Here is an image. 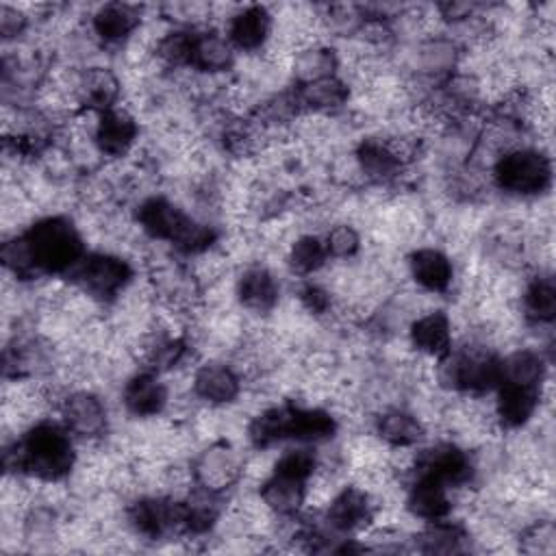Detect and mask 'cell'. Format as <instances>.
<instances>
[{
	"label": "cell",
	"mask_w": 556,
	"mask_h": 556,
	"mask_svg": "<svg viewBox=\"0 0 556 556\" xmlns=\"http://www.w3.org/2000/svg\"><path fill=\"white\" fill-rule=\"evenodd\" d=\"M337 432V419L324 408L304 406H271L256 415L248 426V437L254 447L265 450L282 441L321 443Z\"/></svg>",
	"instance_id": "1"
},
{
	"label": "cell",
	"mask_w": 556,
	"mask_h": 556,
	"mask_svg": "<svg viewBox=\"0 0 556 556\" xmlns=\"http://www.w3.org/2000/svg\"><path fill=\"white\" fill-rule=\"evenodd\" d=\"M24 476L41 482H59L76 465L74 441L61 421H35L20 439Z\"/></svg>",
	"instance_id": "2"
},
{
	"label": "cell",
	"mask_w": 556,
	"mask_h": 556,
	"mask_svg": "<svg viewBox=\"0 0 556 556\" xmlns=\"http://www.w3.org/2000/svg\"><path fill=\"white\" fill-rule=\"evenodd\" d=\"M37 274H70L85 256L78 228L61 215L43 217L24 232Z\"/></svg>",
	"instance_id": "3"
},
{
	"label": "cell",
	"mask_w": 556,
	"mask_h": 556,
	"mask_svg": "<svg viewBox=\"0 0 556 556\" xmlns=\"http://www.w3.org/2000/svg\"><path fill=\"white\" fill-rule=\"evenodd\" d=\"M434 361L437 382L447 391L482 395L500 384V358L486 348H452Z\"/></svg>",
	"instance_id": "4"
},
{
	"label": "cell",
	"mask_w": 556,
	"mask_h": 556,
	"mask_svg": "<svg viewBox=\"0 0 556 556\" xmlns=\"http://www.w3.org/2000/svg\"><path fill=\"white\" fill-rule=\"evenodd\" d=\"M495 185L517 198H534L549 189L552 163L549 156L536 148H508L493 163Z\"/></svg>",
	"instance_id": "5"
},
{
	"label": "cell",
	"mask_w": 556,
	"mask_h": 556,
	"mask_svg": "<svg viewBox=\"0 0 556 556\" xmlns=\"http://www.w3.org/2000/svg\"><path fill=\"white\" fill-rule=\"evenodd\" d=\"M72 282L96 302H111L126 291L132 280V267L126 258L109 252L85 254L70 271Z\"/></svg>",
	"instance_id": "6"
},
{
	"label": "cell",
	"mask_w": 556,
	"mask_h": 556,
	"mask_svg": "<svg viewBox=\"0 0 556 556\" xmlns=\"http://www.w3.org/2000/svg\"><path fill=\"white\" fill-rule=\"evenodd\" d=\"M126 519L137 536L163 539L185 532V502L163 495L139 497L128 506Z\"/></svg>",
	"instance_id": "7"
},
{
	"label": "cell",
	"mask_w": 556,
	"mask_h": 556,
	"mask_svg": "<svg viewBox=\"0 0 556 556\" xmlns=\"http://www.w3.org/2000/svg\"><path fill=\"white\" fill-rule=\"evenodd\" d=\"M410 473L428 476L450 489L465 486L473 478V463L467 450L456 443H434L415 454Z\"/></svg>",
	"instance_id": "8"
},
{
	"label": "cell",
	"mask_w": 556,
	"mask_h": 556,
	"mask_svg": "<svg viewBox=\"0 0 556 556\" xmlns=\"http://www.w3.org/2000/svg\"><path fill=\"white\" fill-rule=\"evenodd\" d=\"M61 415V424L67 432L83 441H96L106 432L109 413L102 400L85 389H76L61 395L56 406Z\"/></svg>",
	"instance_id": "9"
},
{
	"label": "cell",
	"mask_w": 556,
	"mask_h": 556,
	"mask_svg": "<svg viewBox=\"0 0 556 556\" xmlns=\"http://www.w3.org/2000/svg\"><path fill=\"white\" fill-rule=\"evenodd\" d=\"M245 471V463L237 450L226 443H215L198 454L191 465V480L213 493H224L235 486Z\"/></svg>",
	"instance_id": "10"
},
{
	"label": "cell",
	"mask_w": 556,
	"mask_h": 556,
	"mask_svg": "<svg viewBox=\"0 0 556 556\" xmlns=\"http://www.w3.org/2000/svg\"><path fill=\"white\" fill-rule=\"evenodd\" d=\"M139 139L137 117L128 109H109L96 115L93 148L109 159L126 156Z\"/></svg>",
	"instance_id": "11"
},
{
	"label": "cell",
	"mask_w": 556,
	"mask_h": 556,
	"mask_svg": "<svg viewBox=\"0 0 556 556\" xmlns=\"http://www.w3.org/2000/svg\"><path fill=\"white\" fill-rule=\"evenodd\" d=\"M376 515L374 497L361 486H343L337 491L326 508V523L337 534H352L365 530Z\"/></svg>",
	"instance_id": "12"
},
{
	"label": "cell",
	"mask_w": 556,
	"mask_h": 556,
	"mask_svg": "<svg viewBox=\"0 0 556 556\" xmlns=\"http://www.w3.org/2000/svg\"><path fill=\"white\" fill-rule=\"evenodd\" d=\"M191 215H187L178 204L163 195L146 198L137 208V224L139 228L159 241L176 243L182 230L187 228Z\"/></svg>",
	"instance_id": "13"
},
{
	"label": "cell",
	"mask_w": 556,
	"mask_h": 556,
	"mask_svg": "<svg viewBox=\"0 0 556 556\" xmlns=\"http://www.w3.org/2000/svg\"><path fill=\"white\" fill-rule=\"evenodd\" d=\"M193 395L208 406H226L241 393V376L232 365L204 363L191 376Z\"/></svg>",
	"instance_id": "14"
},
{
	"label": "cell",
	"mask_w": 556,
	"mask_h": 556,
	"mask_svg": "<svg viewBox=\"0 0 556 556\" xmlns=\"http://www.w3.org/2000/svg\"><path fill=\"white\" fill-rule=\"evenodd\" d=\"M167 402H169L167 384L152 369L137 371L124 382L122 404L132 417H139V419L156 417L165 410Z\"/></svg>",
	"instance_id": "15"
},
{
	"label": "cell",
	"mask_w": 556,
	"mask_h": 556,
	"mask_svg": "<svg viewBox=\"0 0 556 556\" xmlns=\"http://www.w3.org/2000/svg\"><path fill=\"white\" fill-rule=\"evenodd\" d=\"M274 15L258 4H248L228 15L226 37L241 52H258L271 39Z\"/></svg>",
	"instance_id": "16"
},
{
	"label": "cell",
	"mask_w": 556,
	"mask_h": 556,
	"mask_svg": "<svg viewBox=\"0 0 556 556\" xmlns=\"http://www.w3.org/2000/svg\"><path fill=\"white\" fill-rule=\"evenodd\" d=\"M404 506L415 519L432 523V521L447 519L454 504H452L450 486H445L434 478L413 473V482L408 484Z\"/></svg>",
	"instance_id": "17"
},
{
	"label": "cell",
	"mask_w": 556,
	"mask_h": 556,
	"mask_svg": "<svg viewBox=\"0 0 556 556\" xmlns=\"http://www.w3.org/2000/svg\"><path fill=\"white\" fill-rule=\"evenodd\" d=\"M235 295L245 311L263 315L274 311V306L278 304L280 285L269 267L250 265L239 274L235 282Z\"/></svg>",
	"instance_id": "18"
},
{
	"label": "cell",
	"mask_w": 556,
	"mask_h": 556,
	"mask_svg": "<svg viewBox=\"0 0 556 556\" xmlns=\"http://www.w3.org/2000/svg\"><path fill=\"white\" fill-rule=\"evenodd\" d=\"M119 93H122V83L117 74L109 67H87L76 78L74 98L83 109H87L93 115L115 109Z\"/></svg>",
	"instance_id": "19"
},
{
	"label": "cell",
	"mask_w": 556,
	"mask_h": 556,
	"mask_svg": "<svg viewBox=\"0 0 556 556\" xmlns=\"http://www.w3.org/2000/svg\"><path fill=\"white\" fill-rule=\"evenodd\" d=\"M354 163L369 182H391L404 169V161L397 156L389 139L367 137L354 150Z\"/></svg>",
	"instance_id": "20"
},
{
	"label": "cell",
	"mask_w": 556,
	"mask_h": 556,
	"mask_svg": "<svg viewBox=\"0 0 556 556\" xmlns=\"http://www.w3.org/2000/svg\"><path fill=\"white\" fill-rule=\"evenodd\" d=\"M497 395L493 402V417L504 428L526 426L541 406V389L517 387V384H497Z\"/></svg>",
	"instance_id": "21"
},
{
	"label": "cell",
	"mask_w": 556,
	"mask_h": 556,
	"mask_svg": "<svg viewBox=\"0 0 556 556\" xmlns=\"http://www.w3.org/2000/svg\"><path fill=\"white\" fill-rule=\"evenodd\" d=\"M410 278L430 293H445L454 280V265L439 248H417L408 254Z\"/></svg>",
	"instance_id": "22"
},
{
	"label": "cell",
	"mask_w": 556,
	"mask_h": 556,
	"mask_svg": "<svg viewBox=\"0 0 556 556\" xmlns=\"http://www.w3.org/2000/svg\"><path fill=\"white\" fill-rule=\"evenodd\" d=\"M408 341L417 354L439 358L452 350V321L443 311H428L413 319Z\"/></svg>",
	"instance_id": "23"
},
{
	"label": "cell",
	"mask_w": 556,
	"mask_h": 556,
	"mask_svg": "<svg viewBox=\"0 0 556 556\" xmlns=\"http://www.w3.org/2000/svg\"><path fill=\"white\" fill-rule=\"evenodd\" d=\"M261 504L265 510H269L276 517H295L308 497V484L280 476V473H269L263 478L261 489H258Z\"/></svg>",
	"instance_id": "24"
},
{
	"label": "cell",
	"mask_w": 556,
	"mask_h": 556,
	"mask_svg": "<svg viewBox=\"0 0 556 556\" xmlns=\"http://www.w3.org/2000/svg\"><path fill=\"white\" fill-rule=\"evenodd\" d=\"M141 24V9L124 2H109L91 15V30L104 43H122L132 37Z\"/></svg>",
	"instance_id": "25"
},
{
	"label": "cell",
	"mask_w": 556,
	"mask_h": 556,
	"mask_svg": "<svg viewBox=\"0 0 556 556\" xmlns=\"http://www.w3.org/2000/svg\"><path fill=\"white\" fill-rule=\"evenodd\" d=\"M350 100V87L348 83L337 74L328 78H319L306 85H298L295 89V102L300 111L326 115L343 109Z\"/></svg>",
	"instance_id": "26"
},
{
	"label": "cell",
	"mask_w": 556,
	"mask_h": 556,
	"mask_svg": "<svg viewBox=\"0 0 556 556\" xmlns=\"http://www.w3.org/2000/svg\"><path fill=\"white\" fill-rule=\"evenodd\" d=\"M376 434L389 447H415L426 437L424 421L406 408H387L376 417Z\"/></svg>",
	"instance_id": "27"
},
{
	"label": "cell",
	"mask_w": 556,
	"mask_h": 556,
	"mask_svg": "<svg viewBox=\"0 0 556 556\" xmlns=\"http://www.w3.org/2000/svg\"><path fill=\"white\" fill-rule=\"evenodd\" d=\"M237 56L235 46L226 37V33L219 30H195V41H193V54H191V67L195 72L215 76L232 67Z\"/></svg>",
	"instance_id": "28"
},
{
	"label": "cell",
	"mask_w": 556,
	"mask_h": 556,
	"mask_svg": "<svg viewBox=\"0 0 556 556\" xmlns=\"http://www.w3.org/2000/svg\"><path fill=\"white\" fill-rule=\"evenodd\" d=\"M547 376V361L541 352L519 348L508 356L500 358V384H517L541 389Z\"/></svg>",
	"instance_id": "29"
},
{
	"label": "cell",
	"mask_w": 556,
	"mask_h": 556,
	"mask_svg": "<svg viewBox=\"0 0 556 556\" xmlns=\"http://www.w3.org/2000/svg\"><path fill=\"white\" fill-rule=\"evenodd\" d=\"M337 70H339V54L319 41L308 43L291 54V74L298 85L337 76Z\"/></svg>",
	"instance_id": "30"
},
{
	"label": "cell",
	"mask_w": 556,
	"mask_h": 556,
	"mask_svg": "<svg viewBox=\"0 0 556 556\" xmlns=\"http://www.w3.org/2000/svg\"><path fill=\"white\" fill-rule=\"evenodd\" d=\"M521 308L530 324L547 326L556 317V287L549 274H539L528 280L521 293Z\"/></svg>",
	"instance_id": "31"
},
{
	"label": "cell",
	"mask_w": 556,
	"mask_h": 556,
	"mask_svg": "<svg viewBox=\"0 0 556 556\" xmlns=\"http://www.w3.org/2000/svg\"><path fill=\"white\" fill-rule=\"evenodd\" d=\"M330 261L324 237L300 235L287 250V265L298 276L317 274Z\"/></svg>",
	"instance_id": "32"
},
{
	"label": "cell",
	"mask_w": 556,
	"mask_h": 556,
	"mask_svg": "<svg viewBox=\"0 0 556 556\" xmlns=\"http://www.w3.org/2000/svg\"><path fill=\"white\" fill-rule=\"evenodd\" d=\"M193 41H195V30L187 26H178V28L165 30L156 39L152 50H154V56L165 67H191Z\"/></svg>",
	"instance_id": "33"
},
{
	"label": "cell",
	"mask_w": 556,
	"mask_h": 556,
	"mask_svg": "<svg viewBox=\"0 0 556 556\" xmlns=\"http://www.w3.org/2000/svg\"><path fill=\"white\" fill-rule=\"evenodd\" d=\"M467 541V532L463 526L452 523L450 519L432 521L428 528L419 534V549L428 554H452L463 552Z\"/></svg>",
	"instance_id": "34"
},
{
	"label": "cell",
	"mask_w": 556,
	"mask_h": 556,
	"mask_svg": "<svg viewBox=\"0 0 556 556\" xmlns=\"http://www.w3.org/2000/svg\"><path fill=\"white\" fill-rule=\"evenodd\" d=\"M317 469H319V460H317L315 452L308 450V447L298 445V447L285 450V452L276 458L271 471L308 484V482L313 480V476L317 473Z\"/></svg>",
	"instance_id": "35"
},
{
	"label": "cell",
	"mask_w": 556,
	"mask_h": 556,
	"mask_svg": "<svg viewBox=\"0 0 556 556\" xmlns=\"http://www.w3.org/2000/svg\"><path fill=\"white\" fill-rule=\"evenodd\" d=\"M328 256L332 258H352L361 250V235L352 224H337L324 237Z\"/></svg>",
	"instance_id": "36"
},
{
	"label": "cell",
	"mask_w": 556,
	"mask_h": 556,
	"mask_svg": "<svg viewBox=\"0 0 556 556\" xmlns=\"http://www.w3.org/2000/svg\"><path fill=\"white\" fill-rule=\"evenodd\" d=\"M523 549L526 552H539V554H552L556 549V532L552 521H539L532 528H528L523 536Z\"/></svg>",
	"instance_id": "37"
},
{
	"label": "cell",
	"mask_w": 556,
	"mask_h": 556,
	"mask_svg": "<svg viewBox=\"0 0 556 556\" xmlns=\"http://www.w3.org/2000/svg\"><path fill=\"white\" fill-rule=\"evenodd\" d=\"M28 26V15L11 4L0 7V35L4 41L17 39Z\"/></svg>",
	"instance_id": "38"
},
{
	"label": "cell",
	"mask_w": 556,
	"mask_h": 556,
	"mask_svg": "<svg viewBox=\"0 0 556 556\" xmlns=\"http://www.w3.org/2000/svg\"><path fill=\"white\" fill-rule=\"evenodd\" d=\"M298 298H300V304L304 306V311L311 315H324V313H328V308L332 304L330 293L319 285H304L300 289Z\"/></svg>",
	"instance_id": "39"
}]
</instances>
